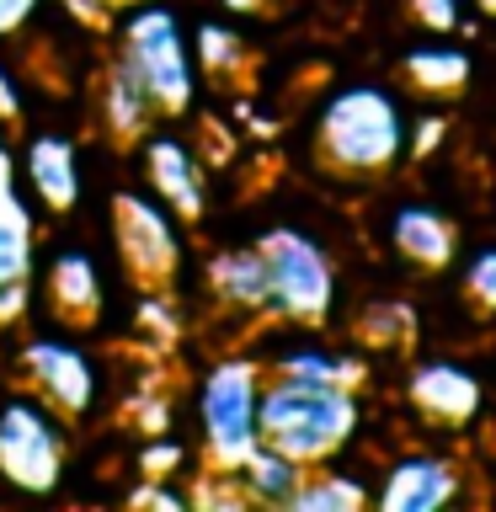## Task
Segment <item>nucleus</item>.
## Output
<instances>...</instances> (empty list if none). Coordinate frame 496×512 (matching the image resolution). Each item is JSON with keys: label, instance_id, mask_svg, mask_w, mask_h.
<instances>
[{"label": "nucleus", "instance_id": "nucleus-22", "mask_svg": "<svg viewBox=\"0 0 496 512\" xmlns=\"http://www.w3.org/2000/svg\"><path fill=\"white\" fill-rule=\"evenodd\" d=\"M27 230L22 224H6L0 219V283H11V278H22L27 272Z\"/></svg>", "mask_w": 496, "mask_h": 512}, {"label": "nucleus", "instance_id": "nucleus-19", "mask_svg": "<svg viewBox=\"0 0 496 512\" xmlns=\"http://www.w3.org/2000/svg\"><path fill=\"white\" fill-rule=\"evenodd\" d=\"M363 496L368 491L358 486V480H347L336 470H320L315 480H299L294 496H288V507H358Z\"/></svg>", "mask_w": 496, "mask_h": 512}, {"label": "nucleus", "instance_id": "nucleus-9", "mask_svg": "<svg viewBox=\"0 0 496 512\" xmlns=\"http://www.w3.org/2000/svg\"><path fill=\"white\" fill-rule=\"evenodd\" d=\"M144 160H150V187L171 203L176 219L203 214V171H198V155L187 150L182 134H171V128L150 134L144 139Z\"/></svg>", "mask_w": 496, "mask_h": 512}, {"label": "nucleus", "instance_id": "nucleus-16", "mask_svg": "<svg viewBox=\"0 0 496 512\" xmlns=\"http://www.w3.org/2000/svg\"><path fill=\"white\" fill-rule=\"evenodd\" d=\"M208 278H214L219 299L267 304V262H262V251H219L214 267H208Z\"/></svg>", "mask_w": 496, "mask_h": 512}, {"label": "nucleus", "instance_id": "nucleus-12", "mask_svg": "<svg viewBox=\"0 0 496 512\" xmlns=\"http://www.w3.org/2000/svg\"><path fill=\"white\" fill-rule=\"evenodd\" d=\"M448 496H454L448 464L411 454V459H400L390 470V480H384V491H379V507H390V512H432V507H443Z\"/></svg>", "mask_w": 496, "mask_h": 512}, {"label": "nucleus", "instance_id": "nucleus-1", "mask_svg": "<svg viewBox=\"0 0 496 512\" xmlns=\"http://www.w3.org/2000/svg\"><path fill=\"white\" fill-rule=\"evenodd\" d=\"M358 427V400L336 379H304V374H278L256 395V432L262 443L283 448L288 459H326L342 448Z\"/></svg>", "mask_w": 496, "mask_h": 512}, {"label": "nucleus", "instance_id": "nucleus-10", "mask_svg": "<svg viewBox=\"0 0 496 512\" xmlns=\"http://www.w3.org/2000/svg\"><path fill=\"white\" fill-rule=\"evenodd\" d=\"M22 182L38 192L43 208H75L80 198V160L64 134H32L22 144Z\"/></svg>", "mask_w": 496, "mask_h": 512}, {"label": "nucleus", "instance_id": "nucleus-4", "mask_svg": "<svg viewBox=\"0 0 496 512\" xmlns=\"http://www.w3.org/2000/svg\"><path fill=\"white\" fill-rule=\"evenodd\" d=\"M0 475L22 491H54L64 475V432L48 400L6 395L0 400Z\"/></svg>", "mask_w": 496, "mask_h": 512}, {"label": "nucleus", "instance_id": "nucleus-20", "mask_svg": "<svg viewBox=\"0 0 496 512\" xmlns=\"http://www.w3.org/2000/svg\"><path fill=\"white\" fill-rule=\"evenodd\" d=\"M107 107H112V123H118L123 134H134V128L144 123V112L155 107V102H150V91L139 86V75L128 70L123 59H118V80L107 86Z\"/></svg>", "mask_w": 496, "mask_h": 512}, {"label": "nucleus", "instance_id": "nucleus-23", "mask_svg": "<svg viewBox=\"0 0 496 512\" xmlns=\"http://www.w3.org/2000/svg\"><path fill=\"white\" fill-rule=\"evenodd\" d=\"M416 11H422L432 27H443V32L459 27V6H454V0H416Z\"/></svg>", "mask_w": 496, "mask_h": 512}, {"label": "nucleus", "instance_id": "nucleus-7", "mask_svg": "<svg viewBox=\"0 0 496 512\" xmlns=\"http://www.w3.org/2000/svg\"><path fill=\"white\" fill-rule=\"evenodd\" d=\"M16 363L43 390L48 406H59V411H91L96 390H102L96 368H91V352L70 342V336H32Z\"/></svg>", "mask_w": 496, "mask_h": 512}, {"label": "nucleus", "instance_id": "nucleus-5", "mask_svg": "<svg viewBox=\"0 0 496 512\" xmlns=\"http://www.w3.org/2000/svg\"><path fill=\"white\" fill-rule=\"evenodd\" d=\"M256 363L251 358H224L219 368H208L203 390H198V416H203V438L224 464H240L262 443L256 432Z\"/></svg>", "mask_w": 496, "mask_h": 512}, {"label": "nucleus", "instance_id": "nucleus-13", "mask_svg": "<svg viewBox=\"0 0 496 512\" xmlns=\"http://www.w3.org/2000/svg\"><path fill=\"white\" fill-rule=\"evenodd\" d=\"M390 235H395V246L406 251L411 262H427V267H443V262H448V251H454V230L443 224L438 208H422V203L395 208Z\"/></svg>", "mask_w": 496, "mask_h": 512}, {"label": "nucleus", "instance_id": "nucleus-25", "mask_svg": "<svg viewBox=\"0 0 496 512\" xmlns=\"http://www.w3.org/2000/svg\"><path fill=\"white\" fill-rule=\"evenodd\" d=\"M224 6H235V11H246V6H256V0H224Z\"/></svg>", "mask_w": 496, "mask_h": 512}, {"label": "nucleus", "instance_id": "nucleus-24", "mask_svg": "<svg viewBox=\"0 0 496 512\" xmlns=\"http://www.w3.org/2000/svg\"><path fill=\"white\" fill-rule=\"evenodd\" d=\"M27 11H32V0H0V32H6V27H16Z\"/></svg>", "mask_w": 496, "mask_h": 512}, {"label": "nucleus", "instance_id": "nucleus-14", "mask_svg": "<svg viewBox=\"0 0 496 512\" xmlns=\"http://www.w3.org/2000/svg\"><path fill=\"white\" fill-rule=\"evenodd\" d=\"M235 480L246 486V496H256V502H288V496H294V486L304 480V470H299V459L283 454V448L256 443L251 454L235 464Z\"/></svg>", "mask_w": 496, "mask_h": 512}, {"label": "nucleus", "instance_id": "nucleus-15", "mask_svg": "<svg viewBox=\"0 0 496 512\" xmlns=\"http://www.w3.org/2000/svg\"><path fill=\"white\" fill-rule=\"evenodd\" d=\"M48 288H54V299L64 310H80L91 315L96 299H102V272H96V256L91 251H59L54 262H48Z\"/></svg>", "mask_w": 496, "mask_h": 512}, {"label": "nucleus", "instance_id": "nucleus-17", "mask_svg": "<svg viewBox=\"0 0 496 512\" xmlns=\"http://www.w3.org/2000/svg\"><path fill=\"white\" fill-rule=\"evenodd\" d=\"M406 70L416 86L427 91H459L464 80H470V54L454 43H416L406 54Z\"/></svg>", "mask_w": 496, "mask_h": 512}, {"label": "nucleus", "instance_id": "nucleus-8", "mask_svg": "<svg viewBox=\"0 0 496 512\" xmlns=\"http://www.w3.org/2000/svg\"><path fill=\"white\" fill-rule=\"evenodd\" d=\"M118 230H123V246L134 262L155 267V272H166L176 262V214L160 192H144V187L123 192L118 198Z\"/></svg>", "mask_w": 496, "mask_h": 512}, {"label": "nucleus", "instance_id": "nucleus-2", "mask_svg": "<svg viewBox=\"0 0 496 512\" xmlns=\"http://www.w3.org/2000/svg\"><path fill=\"white\" fill-rule=\"evenodd\" d=\"M320 155L342 171H379L390 166L406 144V118H400V102L379 86H342L320 107L315 123Z\"/></svg>", "mask_w": 496, "mask_h": 512}, {"label": "nucleus", "instance_id": "nucleus-26", "mask_svg": "<svg viewBox=\"0 0 496 512\" xmlns=\"http://www.w3.org/2000/svg\"><path fill=\"white\" fill-rule=\"evenodd\" d=\"M480 6H486V11H496V0H480Z\"/></svg>", "mask_w": 496, "mask_h": 512}, {"label": "nucleus", "instance_id": "nucleus-3", "mask_svg": "<svg viewBox=\"0 0 496 512\" xmlns=\"http://www.w3.org/2000/svg\"><path fill=\"white\" fill-rule=\"evenodd\" d=\"M123 64L139 75L155 107H187L198 96V54L187 27L166 0H139L123 16Z\"/></svg>", "mask_w": 496, "mask_h": 512}, {"label": "nucleus", "instance_id": "nucleus-11", "mask_svg": "<svg viewBox=\"0 0 496 512\" xmlns=\"http://www.w3.org/2000/svg\"><path fill=\"white\" fill-rule=\"evenodd\" d=\"M411 400L432 422H470L480 411V379L459 363H427L411 379Z\"/></svg>", "mask_w": 496, "mask_h": 512}, {"label": "nucleus", "instance_id": "nucleus-18", "mask_svg": "<svg viewBox=\"0 0 496 512\" xmlns=\"http://www.w3.org/2000/svg\"><path fill=\"white\" fill-rule=\"evenodd\" d=\"M272 368L278 374H304V379H342L352 358H342L336 347H326L320 336H294L288 347L272 352Z\"/></svg>", "mask_w": 496, "mask_h": 512}, {"label": "nucleus", "instance_id": "nucleus-21", "mask_svg": "<svg viewBox=\"0 0 496 512\" xmlns=\"http://www.w3.org/2000/svg\"><path fill=\"white\" fill-rule=\"evenodd\" d=\"M464 288H470V299L480 310H496V246L475 251L470 262H464Z\"/></svg>", "mask_w": 496, "mask_h": 512}, {"label": "nucleus", "instance_id": "nucleus-6", "mask_svg": "<svg viewBox=\"0 0 496 512\" xmlns=\"http://www.w3.org/2000/svg\"><path fill=\"white\" fill-rule=\"evenodd\" d=\"M256 251L267 262V310H283L294 320H315L331 304V262L310 235L272 230V235H262Z\"/></svg>", "mask_w": 496, "mask_h": 512}]
</instances>
